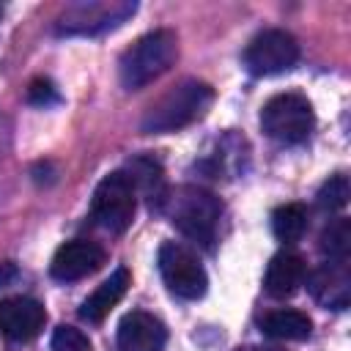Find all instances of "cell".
<instances>
[{
	"label": "cell",
	"mask_w": 351,
	"mask_h": 351,
	"mask_svg": "<svg viewBox=\"0 0 351 351\" xmlns=\"http://www.w3.org/2000/svg\"><path fill=\"white\" fill-rule=\"evenodd\" d=\"M214 101V90L208 82L200 80H181L176 88H170L165 96H159L143 115L140 129L145 134H165L178 132L206 115V110Z\"/></svg>",
	"instance_id": "cell-1"
},
{
	"label": "cell",
	"mask_w": 351,
	"mask_h": 351,
	"mask_svg": "<svg viewBox=\"0 0 351 351\" xmlns=\"http://www.w3.org/2000/svg\"><path fill=\"white\" fill-rule=\"evenodd\" d=\"M178 58V38L173 30H154L137 38L118 60L121 85L126 90H140L156 77H162Z\"/></svg>",
	"instance_id": "cell-2"
},
{
	"label": "cell",
	"mask_w": 351,
	"mask_h": 351,
	"mask_svg": "<svg viewBox=\"0 0 351 351\" xmlns=\"http://www.w3.org/2000/svg\"><path fill=\"white\" fill-rule=\"evenodd\" d=\"M162 211H167V219L192 241L211 247L217 239L222 203L211 192L200 186H178L176 192H167Z\"/></svg>",
	"instance_id": "cell-3"
},
{
	"label": "cell",
	"mask_w": 351,
	"mask_h": 351,
	"mask_svg": "<svg viewBox=\"0 0 351 351\" xmlns=\"http://www.w3.org/2000/svg\"><path fill=\"white\" fill-rule=\"evenodd\" d=\"M315 126L313 104L302 93H277L261 110V129L285 145H296L310 137Z\"/></svg>",
	"instance_id": "cell-4"
},
{
	"label": "cell",
	"mask_w": 351,
	"mask_h": 351,
	"mask_svg": "<svg viewBox=\"0 0 351 351\" xmlns=\"http://www.w3.org/2000/svg\"><path fill=\"white\" fill-rule=\"evenodd\" d=\"M134 208H137V192L123 170H115L99 181L90 200V214L104 230L123 233L134 219Z\"/></svg>",
	"instance_id": "cell-5"
},
{
	"label": "cell",
	"mask_w": 351,
	"mask_h": 351,
	"mask_svg": "<svg viewBox=\"0 0 351 351\" xmlns=\"http://www.w3.org/2000/svg\"><path fill=\"white\" fill-rule=\"evenodd\" d=\"M156 263H159V274H162L165 285L176 296H181V299H200L206 293V288H208L206 269L197 261V255L192 250H186L184 244L165 241L159 247Z\"/></svg>",
	"instance_id": "cell-6"
},
{
	"label": "cell",
	"mask_w": 351,
	"mask_h": 351,
	"mask_svg": "<svg viewBox=\"0 0 351 351\" xmlns=\"http://www.w3.org/2000/svg\"><path fill=\"white\" fill-rule=\"evenodd\" d=\"M299 60V44L288 30H263L244 49V66L250 74L269 77L293 69Z\"/></svg>",
	"instance_id": "cell-7"
},
{
	"label": "cell",
	"mask_w": 351,
	"mask_h": 351,
	"mask_svg": "<svg viewBox=\"0 0 351 351\" xmlns=\"http://www.w3.org/2000/svg\"><path fill=\"white\" fill-rule=\"evenodd\" d=\"M134 3H77L58 19V33H96L121 25L134 14Z\"/></svg>",
	"instance_id": "cell-8"
},
{
	"label": "cell",
	"mask_w": 351,
	"mask_h": 351,
	"mask_svg": "<svg viewBox=\"0 0 351 351\" xmlns=\"http://www.w3.org/2000/svg\"><path fill=\"white\" fill-rule=\"evenodd\" d=\"M104 263H107V252L96 241L74 239V241H66L58 247V252L52 255V263H49V274L60 282H74V280H82V277L99 271Z\"/></svg>",
	"instance_id": "cell-9"
},
{
	"label": "cell",
	"mask_w": 351,
	"mask_h": 351,
	"mask_svg": "<svg viewBox=\"0 0 351 351\" xmlns=\"http://www.w3.org/2000/svg\"><path fill=\"white\" fill-rule=\"evenodd\" d=\"M47 324V310L30 296H8L0 302V332L14 343L38 337Z\"/></svg>",
	"instance_id": "cell-10"
},
{
	"label": "cell",
	"mask_w": 351,
	"mask_h": 351,
	"mask_svg": "<svg viewBox=\"0 0 351 351\" xmlns=\"http://www.w3.org/2000/svg\"><path fill=\"white\" fill-rule=\"evenodd\" d=\"M165 324L143 310H132L118 324V351H165Z\"/></svg>",
	"instance_id": "cell-11"
},
{
	"label": "cell",
	"mask_w": 351,
	"mask_h": 351,
	"mask_svg": "<svg viewBox=\"0 0 351 351\" xmlns=\"http://www.w3.org/2000/svg\"><path fill=\"white\" fill-rule=\"evenodd\" d=\"M307 288L318 304L326 310H346L351 302V277H348V263H332L326 261L307 277Z\"/></svg>",
	"instance_id": "cell-12"
},
{
	"label": "cell",
	"mask_w": 351,
	"mask_h": 351,
	"mask_svg": "<svg viewBox=\"0 0 351 351\" xmlns=\"http://www.w3.org/2000/svg\"><path fill=\"white\" fill-rule=\"evenodd\" d=\"M307 277V263L302 255L291 252V250H282L277 252L269 266H266V274H263V288L269 296L274 299H288L299 291V285L304 282Z\"/></svg>",
	"instance_id": "cell-13"
},
{
	"label": "cell",
	"mask_w": 351,
	"mask_h": 351,
	"mask_svg": "<svg viewBox=\"0 0 351 351\" xmlns=\"http://www.w3.org/2000/svg\"><path fill=\"white\" fill-rule=\"evenodd\" d=\"M129 285H132L129 269H126V266H118V269L82 302L80 318L88 321V324H101V321L110 315V310L123 299V293L129 291Z\"/></svg>",
	"instance_id": "cell-14"
},
{
	"label": "cell",
	"mask_w": 351,
	"mask_h": 351,
	"mask_svg": "<svg viewBox=\"0 0 351 351\" xmlns=\"http://www.w3.org/2000/svg\"><path fill=\"white\" fill-rule=\"evenodd\" d=\"M134 186V192H140L148 206H156L162 208L165 197H167V186H165V176H162V167L156 159L151 156H134L126 162V170H123Z\"/></svg>",
	"instance_id": "cell-15"
},
{
	"label": "cell",
	"mask_w": 351,
	"mask_h": 351,
	"mask_svg": "<svg viewBox=\"0 0 351 351\" xmlns=\"http://www.w3.org/2000/svg\"><path fill=\"white\" fill-rule=\"evenodd\" d=\"M261 332L274 340H307L313 332V321L299 310H274L263 315Z\"/></svg>",
	"instance_id": "cell-16"
},
{
	"label": "cell",
	"mask_w": 351,
	"mask_h": 351,
	"mask_svg": "<svg viewBox=\"0 0 351 351\" xmlns=\"http://www.w3.org/2000/svg\"><path fill=\"white\" fill-rule=\"evenodd\" d=\"M307 230V208L302 203H285L271 214V233L282 244H293Z\"/></svg>",
	"instance_id": "cell-17"
},
{
	"label": "cell",
	"mask_w": 351,
	"mask_h": 351,
	"mask_svg": "<svg viewBox=\"0 0 351 351\" xmlns=\"http://www.w3.org/2000/svg\"><path fill=\"white\" fill-rule=\"evenodd\" d=\"M318 247H321V252L332 263H348V252H351V219H346V217L332 219L324 228Z\"/></svg>",
	"instance_id": "cell-18"
},
{
	"label": "cell",
	"mask_w": 351,
	"mask_h": 351,
	"mask_svg": "<svg viewBox=\"0 0 351 351\" xmlns=\"http://www.w3.org/2000/svg\"><path fill=\"white\" fill-rule=\"evenodd\" d=\"M348 195H351L348 178H346V176H332V178L324 181V186L318 189L315 203H318L324 211H337V208H343V206L348 203Z\"/></svg>",
	"instance_id": "cell-19"
},
{
	"label": "cell",
	"mask_w": 351,
	"mask_h": 351,
	"mask_svg": "<svg viewBox=\"0 0 351 351\" xmlns=\"http://www.w3.org/2000/svg\"><path fill=\"white\" fill-rule=\"evenodd\" d=\"M52 351H93V348L82 329L63 324L52 332Z\"/></svg>",
	"instance_id": "cell-20"
},
{
	"label": "cell",
	"mask_w": 351,
	"mask_h": 351,
	"mask_svg": "<svg viewBox=\"0 0 351 351\" xmlns=\"http://www.w3.org/2000/svg\"><path fill=\"white\" fill-rule=\"evenodd\" d=\"M27 101L36 104V107H49V104H58V101H60V93H58V88H55L49 80L38 77V80H33L30 88H27Z\"/></svg>",
	"instance_id": "cell-21"
},
{
	"label": "cell",
	"mask_w": 351,
	"mask_h": 351,
	"mask_svg": "<svg viewBox=\"0 0 351 351\" xmlns=\"http://www.w3.org/2000/svg\"><path fill=\"white\" fill-rule=\"evenodd\" d=\"M16 274H19V271H16V266H14L11 261H3V263H0V288H3V285H8V282H14V280H16Z\"/></svg>",
	"instance_id": "cell-22"
},
{
	"label": "cell",
	"mask_w": 351,
	"mask_h": 351,
	"mask_svg": "<svg viewBox=\"0 0 351 351\" xmlns=\"http://www.w3.org/2000/svg\"><path fill=\"white\" fill-rule=\"evenodd\" d=\"M247 351H277V348H247Z\"/></svg>",
	"instance_id": "cell-23"
},
{
	"label": "cell",
	"mask_w": 351,
	"mask_h": 351,
	"mask_svg": "<svg viewBox=\"0 0 351 351\" xmlns=\"http://www.w3.org/2000/svg\"><path fill=\"white\" fill-rule=\"evenodd\" d=\"M0 11H3V5H0Z\"/></svg>",
	"instance_id": "cell-24"
}]
</instances>
